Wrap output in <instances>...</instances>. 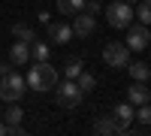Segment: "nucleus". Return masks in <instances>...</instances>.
<instances>
[{
	"mask_svg": "<svg viewBox=\"0 0 151 136\" xmlns=\"http://www.w3.org/2000/svg\"><path fill=\"white\" fill-rule=\"evenodd\" d=\"M148 100H151V91L145 88V82H133L130 88H127V103L142 106V103H148Z\"/></svg>",
	"mask_w": 151,
	"mask_h": 136,
	"instance_id": "f8f14e48",
	"label": "nucleus"
},
{
	"mask_svg": "<svg viewBox=\"0 0 151 136\" xmlns=\"http://www.w3.org/2000/svg\"><path fill=\"white\" fill-rule=\"evenodd\" d=\"M103 60H106V67H127L130 64V48L124 45V42H106L103 45Z\"/></svg>",
	"mask_w": 151,
	"mask_h": 136,
	"instance_id": "39448f33",
	"label": "nucleus"
},
{
	"mask_svg": "<svg viewBox=\"0 0 151 136\" xmlns=\"http://www.w3.org/2000/svg\"><path fill=\"white\" fill-rule=\"evenodd\" d=\"M151 42V30H148V24H130L127 27V45L130 52H142V48H148Z\"/></svg>",
	"mask_w": 151,
	"mask_h": 136,
	"instance_id": "423d86ee",
	"label": "nucleus"
},
{
	"mask_svg": "<svg viewBox=\"0 0 151 136\" xmlns=\"http://www.w3.org/2000/svg\"><path fill=\"white\" fill-rule=\"evenodd\" d=\"M97 30V18L91 15V12H79V15H73V36H82V40H88Z\"/></svg>",
	"mask_w": 151,
	"mask_h": 136,
	"instance_id": "6e6552de",
	"label": "nucleus"
},
{
	"mask_svg": "<svg viewBox=\"0 0 151 136\" xmlns=\"http://www.w3.org/2000/svg\"><path fill=\"white\" fill-rule=\"evenodd\" d=\"M0 136H9V127H6V121H0Z\"/></svg>",
	"mask_w": 151,
	"mask_h": 136,
	"instance_id": "b1692460",
	"label": "nucleus"
},
{
	"mask_svg": "<svg viewBox=\"0 0 151 136\" xmlns=\"http://www.w3.org/2000/svg\"><path fill=\"white\" fill-rule=\"evenodd\" d=\"M133 18H139V24H151V0H139L136 3Z\"/></svg>",
	"mask_w": 151,
	"mask_h": 136,
	"instance_id": "dca6fc26",
	"label": "nucleus"
},
{
	"mask_svg": "<svg viewBox=\"0 0 151 136\" xmlns=\"http://www.w3.org/2000/svg\"><path fill=\"white\" fill-rule=\"evenodd\" d=\"M12 36H15V40H24V42H33L36 30L30 27V24H12Z\"/></svg>",
	"mask_w": 151,
	"mask_h": 136,
	"instance_id": "f3484780",
	"label": "nucleus"
},
{
	"mask_svg": "<svg viewBox=\"0 0 151 136\" xmlns=\"http://www.w3.org/2000/svg\"><path fill=\"white\" fill-rule=\"evenodd\" d=\"M9 60H12V67H24V64L30 60V42L18 40L15 45L9 48Z\"/></svg>",
	"mask_w": 151,
	"mask_h": 136,
	"instance_id": "9b49d317",
	"label": "nucleus"
},
{
	"mask_svg": "<svg viewBox=\"0 0 151 136\" xmlns=\"http://www.w3.org/2000/svg\"><path fill=\"white\" fill-rule=\"evenodd\" d=\"M133 118H139V124L151 127V106H148V103H142V106H136V115H133Z\"/></svg>",
	"mask_w": 151,
	"mask_h": 136,
	"instance_id": "412c9836",
	"label": "nucleus"
},
{
	"mask_svg": "<svg viewBox=\"0 0 151 136\" xmlns=\"http://www.w3.org/2000/svg\"><path fill=\"white\" fill-rule=\"evenodd\" d=\"M24 88H27V82H24L21 73L9 70L6 76H0V97H3L6 103H18L24 97Z\"/></svg>",
	"mask_w": 151,
	"mask_h": 136,
	"instance_id": "7ed1b4c3",
	"label": "nucleus"
},
{
	"mask_svg": "<svg viewBox=\"0 0 151 136\" xmlns=\"http://www.w3.org/2000/svg\"><path fill=\"white\" fill-rule=\"evenodd\" d=\"M106 21L112 30H127L133 24V6L127 0H115V3L106 6Z\"/></svg>",
	"mask_w": 151,
	"mask_h": 136,
	"instance_id": "f03ea898",
	"label": "nucleus"
},
{
	"mask_svg": "<svg viewBox=\"0 0 151 136\" xmlns=\"http://www.w3.org/2000/svg\"><path fill=\"white\" fill-rule=\"evenodd\" d=\"M30 58L33 60H48V58H52V48H48L45 42H40V40H33L30 42Z\"/></svg>",
	"mask_w": 151,
	"mask_h": 136,
	"instance_id": "a211bd4d",
	"label": "nucleus"
},
{
	"mask_svg": "<svg viewBox=\"0 0 151 136\" xmlns=\"http://www.w3.org/2000/svg\"><path fill=\"white\" fill-rule=\"evenodd\" d=\"M9 70H12V60H0V76H6Z\"/></svg>",
	"mask_w": 151,
	"mask_h": 136,
	"instance_id": "5701e85b",
	"label": "nucleus"
},
{
	"mask_svg": "<svg viewBox=\"0 0 151 136\" xmlns=\"http://www.w3.org/2000/svg\"><path fill=\"white\" fill-rule=\"evenodd\" d=\"M112 115H115L118 121H124V124H130V121H133V115H136V106H133V103H118Z\"/></svg>",
	"mask_w": 151,
	"mask_h": 136,
	"instance_id": "2eb2a0df",
	"label": "nucleus"
},
{
	"mask_svg": "<svg viewBox=\"0 0 151 136\" xmlns=\"http://www.w3.org/2000/svg\"><path fill=\"white\" fill-rule=\"evenodd\" d=\"M27 88L30 91H36V94H45V91H52L55 85H58V73H55V67L48 64V60H36V64L30 67V73H27Z\"/></svg>",
	"mask_w": 151,
	"mask_h": 136,
	"instance_id": "f257e3e1",
	"label": "nucleus"
},
{
	"mask_svg": "<svg viewBox=\"0 0 151 136\" xmlns=\"http://www.w3.org/2000/svg\"><path fill=\"white\" fill-rule=\"evenodd\" d=\"M85 9V0H58V12L60 15H79V12Z\"/></svg>",
	"mask_w": 151,
	"mask_h": 136,
	"instance_id": "4468645a",
	"label": "nucleus"
},
{
	"mask_svg": "<svg viewBox=\"0 0 151 136\" xmlns=\"http://www.w3.org/2000/svg\"><path fill=\"white\" fill-rule=\"evenodd\" d=\"M48 40H52V42H60V45H67V42L73 40V24H67V21L48 24Z\"/></svg>",
	"mask_w": 151,
	"mask_h": 136,
	"instance_id": "1a4fd4ad",
	"label": "nucleus"
},
{
	"mask_svg": "<svg viewBox=\"0 0 151 136\" xmlns=\"http://www.w3.org/2000/svg\"><path fill=\"white\" fill-rule=\"evenodd\" d=\"M21 106L18 103H12L9 109H6V115H3V121H6V127H9V136H21Z\"/></svg>",
	"mask_w": 151,
	"mask_h": 136,
	"instance_id": "9d476101",
	"label": "nucleus"
},
{
	"mask_svg": "<svg viewBox=\"0 0 151 136\" xmlns=\"http://www.w3.org/2000/svg\"><path fill=\"white\" fill-rule=\"evenodd\" d=\"M64 70H67V79H76V76H79V73L85 70V64H82V58H70Z\"/></svg>",
	"mask_w": 151,
	"mask_h": 136,
	"instance_id": "aec40b11",
	"label": "nucleus"
},
{
	"mask_svg": "<svg viewBox=\"0 0 151 136\" xmlns=\"http://www.w3.org/2000/svg\"><path fill=\"white\" fill-rule=\"evenodd\" d=\"M124 70L133 76V82H148V79H151V67H148V64H142V60H136V64H127Z\"/></svg>",
	"mask_w": 151,
	"mask_h": 136,
	"instance_id": "ddd939ff",
	"label": "nucleus"
},
{
	"mask_svg": "<svg viewBox=\"0 0 151 136\" xmlns=\"http://www.w3.org/2000/svg\"><path fill=\"white\" fill-rule=\"evenodd\" d=\"M94 133H97V136H109V133H130V124L118 121L115 115H106V118H97V121H94Z\"/></svg>",
	"mask_w": 151,
	"mask_h": 136,
	"instance_id": "0eeeda50",
	"label": "nucleus"
},
{
	"mask_svg": "<svg viewBox=\"0 0 151 136\" xmlns=\"http://www.w3.org/2000/svg\"><path fill=\"white\" fill-rule=\"evenodd\" d=\"M76 85H79V91H82V94H91V91H94V85H97V79L91 76V73H85V70H82L79 76H76Z\"/></svg>",
	"mask_w": 151,
	"mask_h": 136,
	"instance_id": "6ab92c4d",
	"label": "nucleus"
},
{
	"mask_svg": "<svg viewBox=\"0 0 151 136\" xmlns=\"http://www.w3.org/2000/svg\"><path fill=\"white\" fill-rule=\"evenodd\" d=\"M55 100L58 106H64V109H76L82 100H85V94L79 91V85H76V79H67V82H58L55 85Z\"/></svg>",
	"mask_w": 151,
	"mask_h": 136,
	"instance_id": "20e7f679",
	"label": "nucleus"
},
{
	"mask_svg": "<svg viewBox=\"0 0 151 136\" xmlns=\"http://www.w3.org/2000/svg\"><path fill=\"white\" fill-rule=\"evenodd\" d=\"M85 9L91 12V15H97V12L103 9V0H85Z\"/></svg>",
	"mask_w": 151,
	"mask_h": 136,
	"instance_id": "4be33fe9",
	"label": "nucleus"
}]
</instances>
